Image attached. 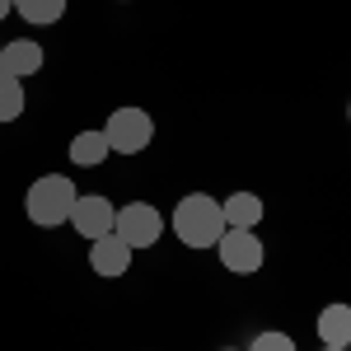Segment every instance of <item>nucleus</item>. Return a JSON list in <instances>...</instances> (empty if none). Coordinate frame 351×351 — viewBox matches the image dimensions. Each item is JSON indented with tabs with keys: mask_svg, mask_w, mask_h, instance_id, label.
Here are the masks:
<instances>
[{
	"mask_svg": "<svg viewBox=\"0 0 351 351\" xmlns=\"http://www.w3.org/2000/svg\"><path fill=\"white\" fill-rule=\"evenodd\" d=\"M319 342L324 347H351V304H328L319 314Z\"/></svg>",
	"mask_w": 351,
	"mask_h": 351,
	"instance_id": "9d476101",
	"label": "nucleus"
},
{
	"mask_svg": "<svg viewBox=\"0 0 351 351\" xmlns=\"http://www.w3.org/2000/svg\"><path fill=\"white\" fill-rule=\"evenodd\" d=\"M225 225L230 230H258V220H263V197L258 192H234V197H225Z\"/></svg>",
	"mask_w": 351,
	"mask_h": 351,
	"instance_id": "1a4fd4ad",
	"label": "nucleus"
},
{
	"mask_svg": "<svg viewBox=\"0 0 351 351\" xmlns=\"http://www.w3.org/2000/svg\"><path fill=\"white\" fill-rule=\"evenodd\" d=\"M216 253H220V263H225V271H234V276H253V271L263 267V258H267L258 230H225Z\"/></svg>",
	"mask_w": 351,
	"mask_h": 351,
	"instance_id": "39448f33",
	"label": "nucleus"
},
{
	"mask_svg": "<svg viewBox=\"0 0 351 351\" xmlns=\"http://www.w3.org/2000/svg\"><path fill=\"white\" fill-rule=\"evenodd\" d=\"M248 351H295V342H291L286 332H258Z\"/></svg>",
	"mask_w": 351,
	"mask_h": 351,
	"instance_id": "4468645a",
	"label": "nucleus"
},
{
	"mask_svg": "<svg viewBox=\"0 0 351 351\" xmlns=\"http://www.w3.org/2000/svg\"><path fill=\"white\" fill-rule=\"evenodd\" d=\"M225 351H230V347H225Z\"/></svg>",
	"mask_w": 351,
	"mask_h": 351,
	"instance_id": "a211bd4d",
	"label": "nucleus"
},
{
	"mask_svg": "<svg viewBox=\"0 0 351 351\" xmlns=\"http://www.w3.org/2000/svg\"><path fill=\"white\" fill-rule=\"evenodd\" d=\"M75 183L71 178H61V173H43L24 197V211L28 220L38 225V230H56V225H66L71 211H75Z\"/></svg>",
	"mask_w": 351,
	"mask_h": 351,
	"instance_id": "f03ea898",
	"label": "nucleus"
},
{
	"mask_svg": "<svg viewBox=\"0 0 351 351\" xmlns=\"http://www.w3.org/2000/svg\"><path fill=\"white\" fill-rule=\"evenodd\" d=\"M132 253L136 248H127L117 234H104V239L89 243V267L99 271V276H122V271L132 267Z\"/></svg>",
	"mask_w": 351,
	"mask_h": 351,
	"instance_id": "0eeeda50",
	"label": "nucleus"
},
{
	"mask_svg": "<svg viewBox=\"0 0 351 351\" xmlns=\"http://www.w3.org/2000/svg\"><path fill=\"white\" fill-rule=\"evenodd\" d=\"M347 351H351V347H347Z\"/></svg>",
	"mask_w": 351,
	"mask_h": 351,
	"instance_id": "6ab92c4d",
	"label": "nucleus"
},
{
	"mask_svg": "<svg viewBox=\"0 0 351 351\" xmlns=\"http://www.w3.org/2000/svg\"><path fill=\"white\" fill-rule=\"evenodd\" d=\"M225 211L211 192H188L178 206H173V234L188 243V248H216L225 234Z\"/></svg>",
	"mask_w": 351,
	"mask_h": 351,
	"instance_id": "f257e3e1",
	"label": "nucleus"
},
{
	"mask_svg": "<svg viewBox=\"0 0 351 351\" xmlns=\"http://www.w3.org/2000/svg\"><path fill=\"white\" fill-rule=\"evenodd\" d=\"M112 234L127 243V248H150V243L164 234V216L150 206V202H132V206H122V211H117Z\"/></svg>",
	"mask_w": 351,
	"mask_h": 351,
	"instance_id": "20e7f679",
	"label": "nucleus"
},
{
	"mask_svg": "<svg viewBox=\"0 0 351 351\" xmlns=\"http://www.w3.org/2000/svg\"><path fill=\"white\" fill-rule=\"evenodd\" d=\"M108 155L112 150H108V136L104 132H75V141H71V160L80 169H99Z\"/></svg>",
	"mask_w": 351,
	"mask_h": 351,
	"instance_id": "9b49d317",
	"label": "nucleus"
},
{
	"mask_svg": "<svg viewBox=\"0 0 351 351\" xmlns=\"http://www.w3.org/2000/svg\"><path fill=\"white\" fill-rule=\"evenodd\" d=\"M0 71H10L14 80L38 75V71H43V47H38L33 38H14V43H5V47H0Z\"/></svg>",
	"mask_w": 351,
	"mask_h": 351,
	"instance_id": "6e6552de",
	"label": "nucleus"
},
{
	"mask_svg": "<svg viewBox=\"0 0 351 351\" xmlns=\"http://www.w3.org/2000/svg\"><path fill=\"white\" fill-rule=\"evenodd\" d=\"M104 136H108V150H117V155H141L155 141V117L145 108H136V104H127L104 122Z\"/></svg>",
	"mask_w": 351,
	"mask_h": 351,
	"instance_id": "7ed1b4c3",
	"label": "nucleus"
},
{
	"mask_svg": "<svg viewBox=\"0 0 351 351\" xmlns=\"http://www.w3.org/2000/svg\"><path fill=\"white\" fill-rule=\"evenodd\" d=\"M324 351H347V347H324Z\"/></svg>",
	"mask_w": 351,
	"mask_h": 351,
	"instance_id": "dca6fc26",
	"label": "nucleus"
},
{
	"mask_svg": "<svg viewBox=\"0 0 351 351\" xmlns=\"http://www.w3.org/2000/svg\"><path fill=\"white\" fill-rule=\"evenodd\" d=\"M14 10V0H0V24H5V14Z\"/></svg>",
	"mask_w": 351,
	"mask_h": 351,
	"instance_id": "2eb2a0df",
	"label": "nucleus"
},
{
	"mask_svg": "<svg viewBox=\"0 0 351 351\" xmlns=\"http://www.w3.org/2000/svg\"><path fill=\"white\" fill-rule=\"evenodd\" d=\"M112 220H117V211H112L108 197H99V192H89V197H75V211H71V225H75V234H84V239H104V234H112Z\"/></svg>",
	"mask_w": 351,
	"mask_h": 351,
	"instance_id": "423d86ee",
	"label": "nucleus"
},
{
	"mask_svg": "<svg viewBox=\"0 0 351 351\" xmlns=\"http://www.w3.org/2000/svg\"><path fill=\"white\" fill-rule=\"evenodd\" d=\"M24 80H14L10 71H0V122H14L24 117Z\"/></svg>",
	"mask_w": 351,
	"mask_h": 351,
	"instance_id": "ddd939ff",
	"label": "nucleus"
},
{
	"mask_svg": "<svg viewBox=\"0 0 351 351\" xmlns=\"http://www.w3.org/2000/svg\"><path fill=\"white\" fill-rule=\"evenodd\" d=\"M347 117H351V108H347Z\"/></svg>",
	"mask_w": 351,
	"mask_h": 351,
	"instance_id": "f3484780",
	"label": "nucleus"
},
{
	"mask_svg": "<svg viewBox=\"0 0 351 351\" xmlns=\"http://www.w3.org/2000/svg\"><path fill=\"white\" fill-rule=\"evenodd\" d=\"M14 10H19L24 24L43 28V24H56V19L66 14V0H14Z\"/></svg>",
	"mask_w": 351,
	"mask_h": 351,
	"instance_id": "f8f14e48",
	"label": "nucleus"
}]
</instances>
